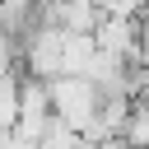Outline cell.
Wrapping results in <instances>:
<instances>
[{
	"label": "cell",
	"mask_w": 149,
	"mask_h": 149,
	"mask_svg": "<svg viewBox=\"0 0 149 149\" xmlns=\"http://www.w3.org/2000/svg\"><path fill=\"white\" fill-rule=\"evenodd\" d=\"M47 93H51V116H56L61 126H70V130L84 140V130H88V121H93L102 93H98L84 74H56V79H47Z\"/></svg>",
	"instance_id": "obj_1"
},
{
	"label": "cell",
	"mask_w": 149,
	"mask_h": 149,
	"mask_svg": "<svg viewBox=\"0 0 149 149\" xmlns=\"http://www.w3.org/2000/svg\"><path fill=\"white\" fill-rule=\"evenodd\" d=\"M19 121V70L0 74V135H9Z\"/></svg>",
	"instance_id": "obj_2"
}]
</instances>
